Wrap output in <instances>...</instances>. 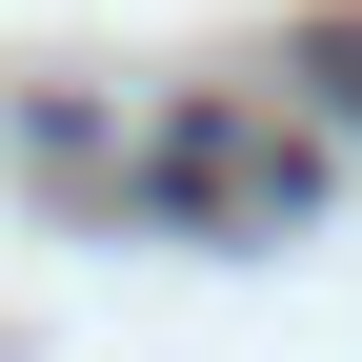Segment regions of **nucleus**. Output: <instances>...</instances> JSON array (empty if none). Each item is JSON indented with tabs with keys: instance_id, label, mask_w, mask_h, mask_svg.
<instances>
[{
	"instance_id": "nucleus-1",
	"label": "nucleus",
	"mask_w": 362,
	"mask_h": 362,
	"mask_svg": "<svg viewBox=\"0 0 362 362\" xmlns=\"http://www.w3.org/2000/svg\"><path fill=\"white\" fill-rule=\"evenodd\" d=\"M161 202H242V221H302V141H242V121H181V141L141 161Z\"/></svg>"
},
{
	"instance_id": "nucleus-2",
	"label": "nucleus",
	"mask_w": 362,
	"mask_h": 362,
	"mask_svg": "<svg viewBox=\"0 0 362 362\" xmlns=\"http://www.w3.org/2000/svg\"><path fill=\"white\" fill-rule=\"evenodd\" d=\"M302 81H322V101L362 121V21H322V40H302Z\"/></svg>"
}]
</instances>
